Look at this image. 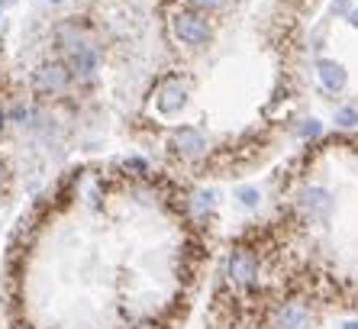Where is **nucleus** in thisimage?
<instances>
[{
  "instance_id": "obj_16",
  "label": "nucleus",
  "mask_w": 358,
  "mask_h": 329,
  "mask_svg": "<svg viewBox=\"0 0 358 329\" xmlns=\"http://www.w3.org/2000/svg\"><path fill=\"white\" fill-rule=\"evenodd\" d=\"M233 0H187V7H194V10H200V13H223L226 7H229Z\"/></svg>"
},
{
  "instance_id": "obj_3",
  "label": "nucleus",
  "mask_w": 358,
  "mask_h": 329,
  "mask_svg": "<svg viewBox=\"0 0 358 329\" xmlns=\"http://www.w3.org/2000/svg\"><path fill=\"white\" fill-rule=\"evenodd\" d=\"M168 148H171V155L181 158V162H200V158L210 155V136L200 126H175L171 136H168Z\"/></svg>"
},
{
  "instance_id": "obj_22",
  "label": "nucleus",
  "mask_w": 358,
  "mask_h": 329,
  "mask_svg": "<svg viewBox=\"0 0 358 329\" xmlns=\"http://www.w3.org/2000/svg\"><path fill=\"white\" fill-rule=\"evenodd\" d=\"M42 4H65V0H42Z\"/></svg>"
},
{
  "instance_id": "obj_5",
  "label": "nucleus",
  "mask_w": 358,
  "mask_h": 329,
  "mask_svg": "<svg viewBox=\"0 0 358 329\" xmlns=\"http://www.w3.org/2000/svg\"><path fill=\"white\" fill-rule=\"evenodd\" d=\"M259 255L252 252V248H233L229 255H226V278H229V284L239 290H252L255 284H259Z\"/></svg>"
},
{
  "instance_id": "obj_21",
  "label": "nucleus",
  "mask_w": 358,
  "mask_h": 329,
  "mask_svg": "<svg viewBox=\"0 0 358 329\" xmlns=\"http://www.w3.org/2000/svg\"><path fill=\"white\" fill-rule=\"evenodd\" d=\"M345 20H349L352 29H358V7H352V10H349V17H345Z\"/></svg>"
},
{
  "instance_id": "obj_19",
  "label": "nucleus",
  "mask_w": 358,
  "mask_h": 329,
  "mask_svg": "<svg viewBox=\"0 0 358 329\" xmlns=\"http://www.w3.org/2000/svg\"><path fill=\"white\" fill-rule=\"evenodd\" d=\"M10 181H13V174H10V164H7V158L0 155V194L10 188Z\"/></svg>"
},
{
  "instance_id": "obj_1",
  "label": "nucleus",
  "mask_w": 358,
  "mask_h": 329,
  "mask_svg": "<svg viewBox=\"0 0 358 329\" xmlns=\"http://www.w3.org/2000/svg\"><path fill=\"white\" fill-rule=\"evenodd\" d=\"M75 88V74L65 58H45L29 74V91L36 100H59Z\"/></svg>"
},
{
  "instance_id": "obj_20",
  "label": "nucleus",
  "mask_w": 358,
  "mask_h": 329,
  "mask_svg": "<svg viewBox=\"0 0 358 329\" xmlns=\"http://www.w3.org/2000/svg\"><path fill=\"white\" fill-rule=\"evenodd\" d=\"M7 107H3V104H0V136H3V132H7Z\"/></svg>"
},
{
  "instance_id": "obj_2",
  "label": "nucleus",
  "mask_w": 358,
  "mask_h": 329,
  "mask_svg": "<svg viewBox=\"0 0 358 329\" xmlns=\"http://www.w3.org/2000/svg\"><path fill=\"white\" fill-rule=\"evenodd\" d=\"M168 29L175 36V42L187 46V49H203L213 42V23L207 13H200L194 7H178L168 20Z\"/></svg>"
},
{
  "instance_id": "obj_17",
  "label": "nucleus",
  "mask_w": 358,
  "mask_h": 329,
  "mask_svg": "<svg viewBox=\"0 0 358 329\" xmlns=\"http://www.w3.org/2000/svg\"><path fill=\"white\" fill-rule=\"evenodd\" d=\"M297 136H300V139H317V136H323V123H320V120H313V116H310V120H300V123H297Z\"/></svg>"
},
{
  "instance_id": "obj_13",
  "label": "nucleus",
  "mask_w": 358,
  "mask_h": 329,
  "mask_svg": "<svg viewBox=\"0 0 358 329\" xmlns=\"http://www.w3.org/2000/svg\"><path fill=\"white\" fill-rule=\"evenodd\" d=\"M7 120L13 126H33V120H36V110L29 107V104H23V100H17V104H13V107H7Z\"/></svg>"
},
{
  "instance_id": "obj_10",
  "label": "nucleus",
  "mask_w": 358,
  "mask_h": 329,
  "mask_svg": "<svg viewBox=\"0 0 358 329\" xmlns=\"http://www.w3.org/2000/svg\"><path fill=\"white\" fill-rule=\"evenodd\" d=\"M55 42H59L62 55H68V52H75L78 46L91 42V33H87V26L78 23V20H65V23L55 26Z\"/></svg>"
},
{
  "instance_id": "obj_4",
  "label": "nucleus",
  "mask_w": 358,
  "mask_h": 329,
  "mask_svg": "<svg viewBox=\"0 0 358 329\" xmlns=\"http://www.w3.org/2000/svg\"><path fill=\"white\" fill-rule=\"evenodd\" d=\"M294 210L310 223H323L333 216L336 200H333V194L326 188H320V184H303V188L294 194Z\"/></svg>"
},
{
  "instance_id": "obj_14",
  "label": "nucleus",
  "mask_w": 358,
  "mask_h": 329,
  "mask_svg": "<svg viewBox=\"0 0 358 329\" xmlns=\"http://www.w3.org/2000/svg\"><path fill=\"white\" fill-rule=\"evenodd\" d=\"M333 123L339 126V130H355V126H358V107H352V104L339 107L333 113Z\"/></svg>"
},
{
  "instance_id": "obj_9",
  "label": "nucleus",
  "mask_w": 358,
  "mask_h": 329,
  "mask_svg": "<svg viewBox=\"0 0 358 329\" xmlns=\"http://www.w3.org/2000/svg\"><path fill=\"white\" fill-rule=\"evenodd\" d=\"M317 81L326 94H342L349 84V71L336 58H317Z\"/></svg>"
},
{
  "instance_id": "obj_11",
  "label": "nucleus",
  "mask_w": 358,
  "mask_h": 329,
  "mask_svg": "<svg viewBox=\"0 0 358 329\" xmlns=\"http://www.w3.org/2000/svg\"><path fill=\"white\" fill-rule=\"evenodd\" d=\"M187 206H191L194 220H207V216L217 210V194H213V190H194Z\"/></svg>"
},
{
  "instance_id": "obj_12",
  "label": "nucleus",
  "mask_w": 358,
  "mask_h": 329,
  "mask_svg": "<svg viewBox=\"0 0 358 329\" xmlns=\"http://www.w3.org/2000/svg\"><path fill=\"white\" fill-rule=\"evenodd\" d=\"M120 172L126 178H149L152 164H149V158H142V155H126V158H120Z\"/></svg>"
},
{
  "instance_id": "obj_7",
  "label": "nucleus",
  "mask_w": 358,
  "mask_h": 329,
  "mask_svg": "<svg viewBox=\"0 0 358 329\" xmlns=\"http://www.w3.org/2000/svg\"><path fill=\"white\" fill-rule=\"evenodd\" d=\"M68 62V68H71V74H75V84H94L100 74V62H103V55H100V46L97 42H84V46H78L75 52H68V55H62Z\"/></svg>"
},
{
  "instance_id": "obj_15",
  "label": "nucleus",
  "mask_w": 358,
  "mask_h": 329,
  "mask_svg": "<svg viewBox=\"0 0 358 329\" xmlns=\"http://www.w3.org/2000/svg\"><path fill=\"white\" fill-rule=\"evenodd\" d=\"M236 200H239L245 210H255V206L262 204V194H259V188H252V184H242V188H236Z\"/></svg>"
},
{
  "instance_id": "obj_8",
  "label": "nucleus",
  "mask_w": 358,
  "mask_h": 329,
  "mask_svg": "<svg viewBox=\"0 0 358 329\" xmlns=\"http://www.w3.org/2000/svg\"><path fill=\"white\" fill-rule=\"evenodd\" d=\"M271 326L275 329H310L313 326V310L307 304H297V300L281 304L275 310V316H271Z\"/></svg>"
},
{
  "instance_id": "obj_6",
  "label": "nucleus",
  "mask_w": 358,
  "mask_h": 329,
  "mask_svg": "<svg viewBox=\"0 0 358 329\" xmlns=\"http://www.w3.org/2000/svg\"><path fill=\"white\" fill-rule=\"evenodd\" d=\"M187 97H191V84L181 74H165L155 88V110L159 116H178L187 107Z\"/></svg>"
},
{
  "instance_id": "obj_23",
  "label": "nucleus",
  "mask_w": 358,
  "mask_h": 329,
  "mask_svg": "<svg viewBox=\"0 0 358 329\" xmlns=\"http://www.w3.org/2000/svg\"><path fill=\"white\" fill-rule=\"evenodd\" d=\"M345 329H358V323H345Z\"/></svg>"
},
{
  "instance_id": "obj_18",
  "label": "nucleus",
  "mask_w": 358,
  "mask_h": 329,
  "mask_svg": "<svg viewBox=\"0 0 358 329\" xmlns=\"http://www.w3.org/2000/svg\"><path fill=\"white\" fill-rule=\"evenodd\" d=\"M352 7H355V0H333L329 4V17H349Z\"/></svg>"
}]
</instances>
